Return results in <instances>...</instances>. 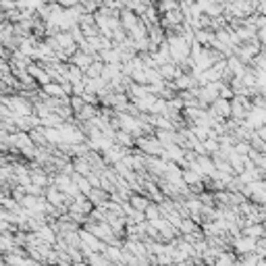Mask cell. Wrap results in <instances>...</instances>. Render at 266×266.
<instances>
[{
    "instance_id": "obj_10",
    "label": "cell",
    "mask_w": 266,
    "mask_h": 266,
    "mask_svg": "<svg viewBox=\"0 0 266 266\" xmlns=\"http://www.w3.org/2000/svg\"><path fill=\"white\" fill-rule=\"evenodd\" d=\"M87 198H90V202L94 206H100L102 202H106V200L111 198V193L106 191V189H102V187H92V191L87 193Z\"/></svg>"
},
{
    "instance_id": "obj_1",
    "label": "cell",
    "mask_w": 266,
    "mask_h": 266,
    "mask_svg": "<svg viewBox=\"0 0 266 266\" xmlns=\"http://www.w3.org/2000/svg\"><path fill=\"white\" fill-rule=\"evenodd\" d=\"M231 243H233V247H235L237 254H250V252H256V247H258V239L245 235V233L235 235L231 239Z\"/></svg>"
},
{
    "instance_id": "obj_12",
    "label": "cell",
    "mask_w": 266,
    "mask_h": 266,
    "mask_svg": "<svg viewBox=\"0 0 266 266\" xmlns=\"http://www.w3.org/2000/svg\"><path fill=\"white\" fill-rule=\"evenodd\" d=\"M129 202H131V206H133L135 210H141V212H144L152 200H150V198H146V196H141V193H131Z\"/></svg>"
},
{
    "instance_id": "obj_3",
    "label": "cell",
    "mask_w": 266,
    "mask_h": 266,
    "mask_svg": "<svg viewBox=\"0 0 266 266\" xmlns=\"http://www.w3.org/2000/svg\"><path fill=\"white\" fill-rule=\"evenodd\" d=\"M129 154V148H125V146H119V144H113L109 150H104L102 152V156L106 158V163L109 165H115V163H119V161H123Z\"/></svg>"
},
{
    "instance_id": "obj_2",
    "label": "cell",
    "mask_w": 266,
    "mask_h": 266,
    "mask_svg": "<svg viewBox=\"0 0 266 266\" xmlns=\"http://www.w3.org/2000/svg\"><path fill=\"white\" fill-rule=\"evenodd\" d=\"M208 109L212 111V113H215L217 117H221V119H229V117H231V100H229V98H217L215 102H212L210 106H208Z\"/></svg>"
},
{
    "instance_id": "obj_9",
    "label": "cell",
    "mask_w": 266,
    "mask_h": 266,
    "mask_svg": "<svg viewBox=\"0 0 266 266\" xmlns=\"http://www.w3.org/2000/svg\"><path fill=\"white\" fill-rule=\"evenodd\" d=\"M115 144L125 146V148H133L135 146V135H131L125 129H117V133H115Z\"/></svg>"
},
{
    "instance_id": "obj_4",
    "label": "cell",
    "mask_w": 266,
    "mask_h": 266,
    "mask_svg": "<svg viewBox=\"0 0 266 266\" xmlns=\"http://www.w3.org/2000/svg\"><path fill=\"white\" fill-rule=\"evenodd\" d=\"M119 17H121V27L125 29V31H129L131 27H135V25L141 21L139 15H137L135 11H131V9H121Z\"/></svg>"
},
{
    "instance_id": "obj_15",
    "label": "cell",
    "mask_w": 266,
    "mask_h": 266,
    "mask_svg": "<svg viewBox=\"0 0 266 266\" xmlns=\"http://www.w3.org/2000/svg\"><path fill=\"white\" fill-rule=\"evenodd\" d=\"M144 212H146V219L148 221H154V219H161L163 217V210H161V204H158V202H150Z\"/></svg>"
},
{
    "instance_id": "obj_16",
    "label": "cell",
    "mask_w": 266,
    "mask_h": 266,
    "mask_svg": "<svg viewBox=\"0 0 266 266\" xmlns=\"http://www.w3.org/2000/svg\"><path fill=\"white\" fill-rule=\"evenodd\" d=\"M57 3H59V5H63L65 9H69V7H75V5H79L81 0H57Z\"/></svg>"
},
{
    "instance_id": "obj_7",
    "label": "cell",
    "mask_w": 266,
    "mask_h": 266,
    "mask_svg": "<svg viewBox=\"0 0 266 266\" xmlns=\"http://www.w3.org/2000/svg\"><path fill=\"white\" fill-rule=\"evenodd\" d=\"M183 181L189 185V187H193V185H200V183H204V175L202 173H198L193 167H183Z\"/></svg>"
},
{
    "instance_id": "obj_17",
    "label": "cell",
    "mask_w": 266,
    "mask_h": 266,
    "mask_svg": "<svg viewBox=\"0 0 266 266\" xmlns=\"http://www.w3.org/2000/svg\"><path fill=\"white\" fill-rule=\"evenodd\" d=\"M0 21H5V11H0Z\"/></svg>"
},
{
    "instance_id": "obj_11",
    "label": "cell",
    "mask_w": 266,
    "mask_h": 266,
    "mask_svg": "<svg viewBox=\"0 0 266 266\" xmlns=\"http://www.w3.org/2000/svg\"><path fill=\"white\" fill-rule=\"evenodd\" d=\"M83 77H85L83 69H81V67H77V65H73V63H69V69H67V79H69L71 83H77V81H81Z\"/></svg>"
},
{
    "instance_id": "obj_6",
    "label": "cell",
    "mask_w": 266,
    "mask_h": 266,
    "mask_svg": "<svg viewBox=\"0 0 266 266\" xmlns=\"http://www.w3.org/2000/svg\"><path fill=\"white\" fill-rule=\"evenodd\" d=\"M241 233L256 237V239H262V237H266V223H245Z\"/></svg>"
},
{
    "instance_id": "obj_5",
    "label": "cell",
    "mask_w": 266,
    "mask_h": 266,
    "mask_svg": "<svg viewBox=\"0 0 266 266\" xmlns=\"http://www.w3.org/2000/svg\"><path fill=\"white\" fill-rule=\"evenodd\" d=\"M96 59H98L96 55H87V52H83V50H79V48H77V52H75L73 57H71V63L77 65V67H81V69H83V73H85L87 67H90Z\"/></svg>"
},
{
    "instance_id": "obj_8",
    "label": "cell",
    "mask_w": 266,
    "mask_h": 266,
    "mask_svg": "<svg viewBox=\"0 0 266 266\" xmlns=\"http://www.w3.org/2000/svg\"><path fill=\"white\" fill-rule=\"evenodd\" d=\"M42 92H44L46 96H50V98H65V96H67L63 83H59V81H50V83L42 85Z\"/></svg>"
},
{
    "instance_id": "obj_14",
    "label": "cell",
    "mask_w": 266,
    "mask_h": 266,
    "mask_svg": "<svg viewBox=\"0 0 266 266\" xmlns=\"http://www.w3.org/2000/svg\"><path fill=\"white\" fill-rule=\"evenodd\" d=\"M102 69H104V63L100 61V59H96L90 67H87V71H85V75L90 77V79H96V77H102Z\"/></svg>"
},
{
    "instance_id": "obj_13",
    "label": "cell",
    "mask_w": 266,
    "mask_h": 266,
    "mask_svg": "<svg viewBox=\"0 0 266 266\" xmlns=\"http://www.w3.org/2000/svg\"><path fill=\"white\" fill-rule=\"evenodd\" d=\"M158 13H169V11H175V9H181V3L179 0H158V5H156Z\"/></svg>"
}]
</instances>
